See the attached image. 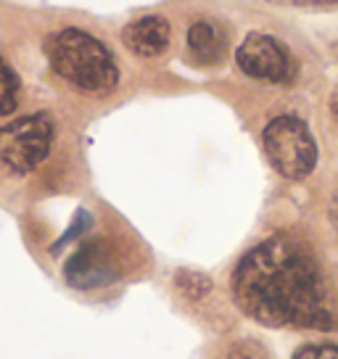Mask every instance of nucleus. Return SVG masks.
Here are the masks:
<instances>
[{
    "mask_svg": "<svg viewBox=\"0 0 338 359\" xmlns=\"http://www.w3.org/2000/svg\"><path fill=\"white\" fill-rule=\"evenodd\" d=\"M238 306L264 325H336L333 299L312 251L296 238L275 236L251 248L233 272Z\"/></svg>",
    "mask_w": 338,
    "mask_h": 359,
    "instance_id": "nucleus-1",
    "label": "nucleus"
},
{
    "mask_svg": "<svg viewBox=\"0 0 338 359\" xmlns=\"http://www.w3.org/2000/svg\"><path fill=\"white\" fill-rule=\"evenodd\" d=\"M48 61L58 77L85 93H109L119 82L111 50L93 34L67 27L48 37Z\"/></svg>",
    "mask_w": 338,
    "mask_h": 359,
    "instance_id": "nucleus-2",
    "label": "nucleus"
},
{
    "mask_svg": "<svg viewBox=\"0 0 338 359\" xmlns=\"http://www.w3.org/2000/svg\"><path fill=\"white\" fill-rule=\"evenodd\" d=\"M53 146V122L48 114H32L0 127V169L27 175L37 169Z\"/></svg>",
    "mask_w": 338,
    "mask_h": 359,
    "instance_id": "nucleus-3",
    "label": "nucleus"
},
{
    "mask_svg": "<svg viewBox=\"0 0 338 359\" xmlns=\"http://www.w3.org/2000/svg\"><path fill=\"white\" fill-rule=\"evenodd\" d=\"M264 151L283 177L304 180L317 164V143L309 127L296 116H278L264 130Z\"/></svg>",
    "mask_w": 338,
    "mask_h": 359,
    "instance_id": "nucleus-4",
    "label": "nucleus"
},
{
    "mask_svg": "<svg viewBox=\"0 0 338 359\" xmlns=\"http://www.w3.org/2000/svg\"><path fill=\"white\" fill-rule=\"evenodd\" d=\"M241 72L254 79L285 85L293 79V61L280 40L270 34H248L236 53Z\"/></svg>",
    "mask_w": 338,
    "mask_h": 359,
    "instance_id": "nucleus-5",
    "label": "nucleus"
},
{
    "mask_svg": "<svg viewBox=\"0 0 338 359\" xmlns=\"http://www.w3.org/2000/svg\"><path fill=\"white\" fill-rule=\"evenodd\" d=\"M116 267L109 248L101 241H88L67 262V280L74 288H98L114 280Z\"/></svg>",
    "mask_w": 338,
    "mask_h": 359,
    "instance_id": "nucleus-6",
    "label": "nucleus"
},
{
    "mask_svg": "<svg viewBox=\"0 0 338 359\" xmlns=\"http://www.w3.org/2000/svg\"><path fill=\"white\" fill-rule=\"evenodd\" d=\"M169 22L167 19H161V16H143V19H137V22L127 24L124 27V45L137 53V56L143 58H154V56H161L164 50H167L169 45Z\"/></svg>",
    "mask_w": 338,
    "mask_h": 359,
    "instance_id": "nucleus-7",
    "label": "nucleus"
},
{
    "mask_svg": "<svg viewBox=\"0 0 338 359\" xmlns=\"http://www.w3.org/2000/svg\"><path fill=\"white\" fill-rule=\"evenodd\" d=\"M188 53L196 64H217L225 53V32L215 22H196L188 29Z\"/></svg>",
    "mask_w": 338,
    "mask_h": 359,
    "instance_id": "nucleus-8",
    "label": "nucleus"
},
{
    "mask_svg": "<svg viewBox=\"0 0 338 359\" xmlns=\"http://www.w3.org/2000/svg\"><path fill=\"white\" fill-rule=\"evenodd\" d=\"M16 103H19V79L0 56V116L11 114L16 109Z\"/></svg>",
    "mask_w": 338,
    "mask_h": 359,
    "instance_id": "nucleus-9",
    "label": "nucleus"
},
{
    "mask_svg": "<svg viewBox=\"0 0 338 359\" xmlns=\"http://www.w3.org/2000/svg\"><path fill=\"white\" fill-rule=\"evenodd\" d=\"M227 359H270L267 357V348L257 344V341H236L230 351H227Z\"/></svg>",
    "mask_w": 338,
    "mask_h": 359,
    "instance_id": "nucleus-10",
    "label": "nucleus"
},
{
    "mask_svg": "<svg viewBox=\"0 0 338 359\" xmlns=\"http://www.w3.org/2000/svg\"><path fill=\"white\" fill-rule=\"evenodd\" d=\"M293 359H338V346L336 344H309L299 348Z\"/></svg>",
    "mask_w": 338,
    "mask_h": 359,
    "instance_id": "nucleus-11",
    "label": "nucleus"
},
{
    "mask_svg": "<svg viewBox=\"0 0 338 359\" xmlns=\"http://www.w3.org/2000/svg\"><path fill=\"white\" fill-rule=\"evenodd\" d=\"M283 6H325V3H338V0H275Z\"/></svg>",
    "mask_w": 338,
    "mask_h": 359,
    "instance_id": "nucleus-12",
    "label": "nucleus"
},
{
    "mask_svg": "<svg viewBox=\"0 0 338 359\" xmlns=\"http://www.w3.org/2000/svg\"><path fill=\"white\" fill-rule=\"evenodd\" d=\"M330 111H333V116L338 119V88L333 90V95H330Z\"/></svg>",
    "mask_w": 338,
    "mask_h": 359,
    "instance_id": "nucleus-13",
    "label": "nucleus"
},
{
    "mask_svg": "<svg viewBox=\"0 0 338 359\" xmlns=\"http://www.w3.org/2000/svg\"><path fill=\"white\" fill-rule=\"evenodd\" d=\"M333 219H336V230H338V206H336V214H333Z\"/></svg>",
    "mask_w": 338,
    "mask_h": 359,
    "instance_id": "nucleus-14",
    "label": "nucleus"
}]
</instances>
